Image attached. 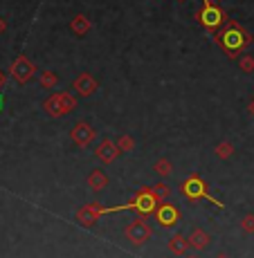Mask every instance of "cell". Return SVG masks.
<instances>
[{"mask_svg": "<svg viewBox=\"0 0 254 258\" xmlns=\"http://www.w3.org/2000/svg\"><path fill=\"white\" fill-rule=\"evenodd\" d=\"M214 41H216V45H221V49L230 58H236V56H243V49L252 43V34L241 23L227 21L214 34Z\"/></svg>", "mask_w": 254, "mask_h": 258, "instance_id": "cell-1", "label": "cell"}, {"mask_svg": "<svg viewBox=\"0 0 254 258\" xmlns=\"http://www.w3.org/2000/svg\"><path fill=\"white\" fill-rule=\"evenodd\" d=\"M158 205H160V200L156 198V193H153V186H142L139 191L133 196V200L128 202V205H117V207H106V213H117V211H135L137 216L146 218L151 216V213H156Z\"/></svg>", "mask_w": 254, "mask_h": 258, "instance_id": "cell-2", "label": "cell"}, {"mask_svg": "<svg viewBox=\"0 0 254 258\" xmlns=\"http://www.w3.org/2000/svg\"><path fill=\"white\" fill-rule=\"evenodd\" d=\"M180 191H182V196L187 198L189 202H200V200H209L212 205H216L218 209H223V202L218 200V198H214L212 196V191H209V184L202 177H198V175H189L185 177V180L180 182Z\"/></svg>", "mask_w": 254, "mask_h": 258, "instance_id": "cell-3", "label": "cell"}, {"mask_svg": "<svg viewBox=\"0 0 254 258\" xmlns=\"http://www.w3.org/2000/svg\"><path fill=\"white\" fill-rule=\"evenodd\" d=\"M196 21L200 23L207 32L216 34L230 18H227V12L221 7V5H214L212 0H202V9L196 14Z\"/></svg>", "mask_w": 254, "mask_h": 258, "instance_id": "cell-4", "label": "cell"}, {"mask_svg": "<svg viewBox=\"0 0 254 258\" xmlns=\"http://www.w3.org/2000/svg\"><path fill=\"white\" fill-rule=\"evenodd\" d=\"M124 234H126L128 238V242H133L135 247H142L144 242L148 240V238L153 236V227L148 225V220L146 218H142V216H137L135 220L131 222V225L124 229Z\"/></svg>", "mask_w": 254, "mask_h": 258, "instance_id": "cell-5", "label": "cell"}, {"mask_svg": "<svg viewBox=\"0 0 254 258\" xmlns=\"http://www.w3.org/2000/svg\"><path fill=\"white\" fill-rule=\"evenodd\" d=\"M9 72H12L14 81L23 86V83H27L29 79L34 77V72H36V66H34V63L29 61L27 56H23V54H21V56H18L16 61L12 63V70H9Z\"/></svg>", "mask_w": 254, "mask_h": 258, "instance_id": "cell-6", "label": "cell"}, {"mask_svg": "<svg viewBox=\"0 0 254 258\" xmlns=\"http://www.w3.org/2000/svg\"><path fill=\"white\" fill-rule=\"evenodd\" d=\"M153 216H156V220L160 222L162 227H173L180 220V209H178L176 205H171V202H160Z\"/></svg>", "mask_w": 254, "mask_h": 258, "instance_id": "cell-7", "label": "cell"}, {"mask_svg": "<svg viewBox=\"0 0 254 258\" xmlns=\"http://www.w3.org/2000/svg\"><path fill=\"white\" fill-rule=\"evenodd\" d=\"M101 216H106V207L99 205V202H92V205H83L81 209L77 211V220L81 222L83 227H92Z\"/></svg>", "mask_w": 254, "mask_h": 258, "instance_id": "cell-8", "label": "cell"}, {"mask_svg": "<svg viewBox=\"0 0 254 258\" xmlns=\"http://www.w3.org/2000/svg\"><path fill=\"white\" fill-rule=\"evenodd\" d=\"M70 137H72V142L77 144L79 148H86L88 144H90L94 137H97V133H94V128L88 121H79L77 126L70 131Z\"/></svg>", "mask_w": 254, "mask_h": 258, "instance_id": "cell-9", "label": "cell"}, {"mask_svg": "<svg viewBox=\"0 0 254 258\" xmlns=\"http://www.w3.org/2000/svg\"><path fill=\"white\" fill-rule=\"evenodd\" d=\"M97 160L101 162V164H113V162L117 160L122 153H119V148H117V144L115 142H111V140H104L101 144L97 146Z\"/></svg>", "mask_w": 254, "mask_h": 258, "instance_id": "cell-10", "label": "cell"}, {"mask_svg": "<svg viewBox=\"0 0 254 258\" xmlns=\"http://www.w3.org/2000/svg\"><path fill=\"white\" fill-rule=\"evenodd\" d=\"M97 79L92 77V74H88V72H83V74H79L77 79H74V90H77L81 97H90V94L97 92Z\"/></svg>", "mask_w": 254, "mask_h": 258, "instance_id": "cell-11", "label": "cell"}, {"mask_svg": "<svg viewBox=\"0 0 254 258\" xmlns=\"http://www.w3.org/2000/svg\"><path fill=\"white\" fill-rule=\"evenodd\" d=\"M187 240H189V247L196 249V251H202V249H207V247L212 245V238H209V234L205 229H200V227H196V229L187 236Z\"/></svg>", "mask_w": 254, "mask_h": 258, "instance_id": "cell-12", "label": "cell"}, {"mask_svg": "<svg viewBox=\"0 0 254 258\" xmlns=\"http://www.w3.org/2000/svg\"><path fill=\"white\" fill-rule=\"evenodd\" d=\"M43 110H45L49 117H54V119L68 115L66 108H63V103H61V94H52V97H47L45 101H43Z\"/></svg>", "mask_w": 254, "mask_h": 258, "instance_id": "cell-13", "label": "cell"}, {"mask_svg": "<svg viewBox=\"0 0 254 258\" xmlns=\"http://www.w3.org/2000/svg\"><path fill=\"white\" fill-rule=\"evenodd\" d=\"M189 249H191V247H189L187 236H182V234L171 236V240H169V251H171V254H176V256H182V258H185Z\"/></svg>", "mask_w": 254, "mask_h": 258, "instance_id": "cell-14", "label": "cell"}, {"mask_svg": "<svg viewBox=\"0 0 254 258\" xmlns=\"http://www.w3.org/2000/svg\"><path fill=\"white\" fill-rule=\"evenodd\" d=\"M86 184L90 191H104L108 184V177H106V173L104 171H99V168H94V171L88 175V180H86Z\"/></svg>", "mask_w": 254, "mask_h": 258, "instance_id": "cell-15", "label": "cell"}, {"mask_svg": "<svg viewBox=\"0 0 254 258\" xmlns=\"http://www.w3.org/2000/svg\"><path fill=\"white\" fill-rule=\"evenodd\" d=\"M90 21H88L83 14H79V16H74L72 21H70V29H72L74 36H86L88 32H90Z\"/></svg>", "mask_w": 254, "mask_h": 258, "instance_id": "cell-16", "label": "cell"}, {"mask_svg": "<svg viewBox=\"0 0 254 258\" xmlns=\"http://www.w3.org/2000/svg\"><path fill=\"white\" fill-rule=\"evenodd\" d=\"M153 171H156L158 175H162V177H169L173 173V164L167 160V157H160V160L153 164Z\"/></svg>", "mask_w": 254, "mask_h": 258, "instance_id": "cell-17", "label": "cell"}, {"mask_svg": "<svg viewBox=\"0 0 254 258\" xmlns=\"http://www.w3.org/2000/svg\"><path fill=\"white\" fill-rule=\"evenodd\" d=\"M115 144H117L119 153H131L133 148H135V140H133L131 135H119Z\"/></svg>", "mask_w": 254, "mask_h": 258, "instance_id": "cell-18", "label": "cell"}, {"mask_svg": "<svg viewBox=\"0 0 254 258\" xmlns=\"http://www.w3.org/2000/svg\"><path fill=\"white\" fill-rule=\"evenodd\" d=\"M216 155L221 157V160H230L234 155V144L232 142H221L216 146Z\"/></svg>", "mask_w": 254, "mask_h": 258, "instance_id": "cell-19", "label": "cell"}, {"mask_svg": "<svg viewBox=\"0 0 254 258\" xmlns=\"http://www.w3.org/2000/svg\"><path fill=\"white\" fill-rule=\"evenodd\" d=\"M59 83V77L54 72H49V70H45V72H41V86L45 88V90H49V88H54Z\"/></svg>", "mask_w": 254, "mask_h": 258, "instance_id": "cell-20", "label": "cell"}, {"mask_svg": "<svg viewBox=\"0 0 254 258\" xmlns=\"http://www.w3.org/2000/svg\"><path fill=\"white\" fill-rule=\"evenodd\" d=\"M153 193H156V198H158V200L164 202L169 196H171V186H169V184H164V182H160V184H156V186H153Z\"/></svg>", "mask_w": 254, "mask_h": 258, "instance_id": "cell-21", "label": "cell"}, {"mask_svg": "<svg viewBox=\"0 0 254 258\" xmlns=\"http://www.w3.org/2000/svg\"><path fill=\"white\" fill-rule=\"evenodd\" d=\"M238 68H241L243 72H254V56H250V54H243L241 58H238Z\"/></svg>", "mask_w": 254, "mask_h": 258, "instance_id": "cell-22", "label": "cell"}, {"mask_svg": "<svg viewBox=\"0 0 254 258\" xmlns=\"http://www.w3.org/2000/svg\"><path fill=\"white\" fill-rule=\"evenodd\" d=\"M59 94H61V103H63V108H66V112L77 108V101H74V97L70 92H59Z\"/></svg>", "mask_w": 254, "mask_h": 258, "instance_id": "cell-23", "label": "cell"}, {"mask_svg": "<svg viewBox=\"0 0 254 258\" xmlns=\"http://www.w3.org/2000/svg\"><path fill=\"white\" fill-rule=\"evenodd\" d=\"M241 229L245 231V234H254V213H247V216H243Z\"/></svg>", "mask_w": 254, "mask_h": 258, "instance_id": "cell-24", "label": "cell"}, {"mask_svg": "<svg viewBox=\"0 0 254 258\" xmlns=\"http://www.w3.org/2000/svg\"><path fill=\"white\" fill-rule=\"evenodd\" d=\"M5 83H7V77H5V72H0V92H3Z\"/></svg>", "mask_w": 254, "mask_h": 258, "instance_id": "cell-25", "label": "cell"}, {"mask_svg": "<svg viewBox=\"0 0 254 258\" xmlns=\"http://www.w3.org/2000/svg\"><path fill=\"white\" fill-rule=\"evenodd\" d=\"M5 29H7V21L0 16V34H5Z\"/></svg>", "mask_w": 254, "mask_h": 258, "instance_id": "cell-26", "label": "cell"}, {"mask_svg": "<svg viewBox=\"0 0 254 258\" xmlns=\"http://www.w3.org/2000/svg\"><path fill=\"white\" fill-rule=\"evenodd\" d=\"M185 258H200V254H187Z\"/></svg>", "mask_w": 254, "mask_h": 258, "instance_id": "cell-27", "label": "cell"}, {"mask_svg": "<svg viewBox=\"0 0 254 258\" xmlns=\"http://www.w3.org/2000/svg\"><path fill=\"white\" fill-rule=\"evenodd\" d=\"M250 112L254 115V99H252V103H250Z\"/></svg>", "mask_w": 254, "mask_h": 258, "instance_id": "cell-28", "label": "cell"}, {"mask_svg": "<svg viewBox=\"0 0 254 258\" xmlns=\"http://www.w3.org/2000/svg\"><path fill=\"white\" fill-rule=\"evenodd\" d=\"M216 258H230V256H227V254H218Z\"/></svg>", "mask_w": 254, "mask_h": 258, "instance_id": "cell-29", "label": "cell"}, {"mask_svg": "<svg viewBox=\"0 0 254 258\" xmlns=\"http://www.w3.org/2000/svg\"><path fill=\"white\" fill-rule=\"evenodd\" d=\"M3 101H5V99H3V97H0V108H3Z\"/></svg>", "mask_w": 254, "mask_h": 258, "instance_id": "cell-30", "label": "cell"}, {"mask_svg": "<svg viewBox=\"0 0 254 258\" xmlns=\"http://www.w3.org/2000/svg\"><path fill=\"white\" fill-rule=\"evenodd\" d=\"M218 3H223V0H218Z\"/></svg>", "mask_w": 254, "mask_h": 258, "instance_id": "cell-31", "label": "cell"}, {"mask_svg": "<svg viewBox=\"0 0 254 258\" xmlns=\"http://www.w3.org/2000/svg\"><path fill=\"white\" fill-rule=\"evenodd\" d=\"M180 3H182V0H180Z\"/></svg>", "mask_w": 254, "mask_h": 258, "instance_id": "cell-32", "label": "cell"}]
</instances>
